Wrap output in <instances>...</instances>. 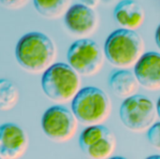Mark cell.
Wrapping results in <instances>:
<instances>
[{"mask_svg": "<svg viewBox=\"0 0 160 159\" xmlns=\"http://www.w3.org/2000/svg\"><path fill=\"white\" fill-rule=\"evenodd\" d=\"M29 0H0V4L9 9H19L23 7Z\"/></svg>", "mask_w": 160, "mask_h": 159, "instance_id": "obj_18", "label": "cell"}, {"mask_svg": "<svg viewBox=\"0 0 160 159\" xmlns=\"http://www.w3.org/2000/svg\"><path fill=\"white\" fill-rule=\"evenodd\" d=\"M41 88L53 102L71 101L81 89L80 75L68 64L53 63L42 73Z\"/></svg>", "mask_w": 160, "mask_h": 159, "instance_id": "obj_3", "label": "cell"}, {"mask_svg": "<svg viewBox=\"0 0 160 159\" xmlns=\"http://www.w3.org/2000/svg\"><path fill=\"white\" fill-rule=\"evenodd\" d=\"M71 111L82 124L99 125L110 116L112 103L103 90L86 86L80 89L71 100Z\"/></svg>", "mask_w": 160, "mask_h": 159, "instance_id": "obj_4", "label": "cell"}, {"mask_svg": "<svg viewBox=\"0 0 160 159\" xmlns=\"http://www.w3.org/2000/svg\"><path fill=\"white\" fill-rule=\"evenodd\" d=\"M116 146V140L112 132L98 140L89 146L84 154L93 159H105L110 157Z\"/></svg>", "mask_w": 160, "mask_h": 159, "instance_id": "obj_15", "label": "cell"}, {"mask_svg": "<svg viewBox=\"0 0 160 159\" xmlns=\"http://www.w3.org/2000/svg\"><path fill=\"white\" fill-rule=\"evenodd\" d=\"M111 132L112 131L109 128L104 126H101V124L89 126L81 133L79 139V145L84 153L89 146H91L93 143L102 139L103 137L109 135Z\"/></svg>", "mask_w": 160, "mask_h": 159, "instance_id": "obj_16", "label": "cell"}, {"mask_svg": "<svg viewBox=\"0 0 160 159\" xmlns=\"http://www.w3.org/2000/svg\"><path fill=\"white\" fill-rule=\"evenodd\" d=\"M99 1L100 0H82V4L90 7H96L98 4H99Z\"/></svg>", "mask_w": 160, "mask_h": 159, "instance_id": "obj_19", "label": "cell"}, {"mask_svg": "<svg viewBox=\"0 0 160 159\" xmlns=\"http://www.w3.org/2000/svg\"><path fill=\"white\" fill-rule=\"evenodd\" d=\"M28 145V136L21 127L13 123L0 126V158H20L25 154Z\"/></svg>", "mask_w": 160, "mask_h": 159, "instance_id": "obj_8", "label": "cell"}, {"mask_svg": "<svg viewBox=\"0 0 160 159\" xmlns=\"http://www.w3.org/2000/svg\"><path fill=\"white\" fill-rule=\"evenodd\" d=\"M156 108H157V112H158V116L160 118V97L158 98V103H157V106H156Z\"/></svg>", "mask_w": 160, "mask_h": 159, "instance_id": "obj_21", "label": "cell"}, {"mask_svg": "<svg viewBox=\"0 0 160 159\" xmlns=\"http://www.w3.org/2000/svg\"><path fill=\"white\" fill-rule=\"evenodd\" d=\"M41 128L51 141L67 142L75 136L78 120L72 111L63 105H55L47 109L43 113Z\"/></svg>", "mask_w": 160, "mask_h": 159, "instance_id": "obj_7", "label": "cell"}, {"mask_svg": "<svg viewBox=\"0 0 160 159\" xmlns=\"http://www.w3.org/2000/svg\"><path fill=\"white\" fill-rule=\"evenodd\" d=\"M134 74L142 87L148 90L160 89V53H143L134 65Z\"/></svg>", "mask_w": 160, "mask_h": 159, "instance_id": "obj_10", "label": "cell"}, {"mask_svg": "<svg viewBox=\"0 0 160 159\" xmlns=\"http://www.w3.org/2000/svg\"><path fill=\"white\" fill-rule=\"evenodd\" d=\"M64 22L70 33L84 37L96 31L98 18L93 7L81 3L71 5L68 7L64 15Z\"/></svg>", "mask_w": 160, "mask_h": 159, "instance_id": "obj_9", "label": "cell"}, {"mask_svg": "<svg viewBox=\"0 0 160 159\" xmlns=\"http://www.w3.org/2000/svg\"><path fill=\"white\" fill-rule=\"evenodd\" d=\"M20 92L18 86L8 79H0V111L8 112L18 104Z\"/></svg>", "mask_w": 160, "mask_h": 159, "instance_id": "obj_14", "label": "cell"}, {"mask_svg": "<svg viewBox=\"0 0 160 159\" xmlns=\"http://www.w3.org/2000/svg\"><path fill=\"white\" fill-rule=\"evenodd\" d=\"M72 0H33L36 10L48 19H57L65 15Z\"/></svg>", "mask_w": 160, "mask_h": 159, "instance_id": "obj_13", "label": "cell"}, {"mask_svg": "<svg viewBox=\"0 0 160 159\" xmlns=\"http://www.w3.org/2000/svg\"><path fill=\"white\" fill-rule=\"evenodd\" d=\"M102 1H104V2H106V3H109L110 0H102Z\"/></svg>", "mask_w": 160, "mask_h": 159, "instance_id": "obj_22", "label": "cell"}, {"mask_svg": "<svg viewBox=\"0 0 160 159\" xmlns=\"http://www.w3.org/2000/svg\"><path fill=\"white\" fill-rule=\"evenodd\" d=\"M147 139L153 147L160 150V122L154 123L147 129Z\"/></svg>", "mask_w": 160, "mask_h": 159, "instance_id": "obj_17", "label": "cell"}, {"mask_svg": "<svg viewBox=\"0 0 160 159\" xmlns=\"http://www.w3.org/2000/svg\"><path fill=\"white\" fill-rule=\"evenodd\" d=\"M143 39L132 29L121 28L113 31L104 44V55L116 67L134 66L144 53Z\"/></svg>", "mask_w": 160, "mask_h": 159, "instance_id": "obj_2", "label": "cell"}, {"mask_svg": "<svg viewBox=\"0 0 160 159\" xmlns=\"http://www.w3.org/2000/svg\"><path fill=\"white\" fill-rule=\"evenodd\" d=\"M119 114L123 125L133 132L147 130L158 117L157 108L153 101L147 97L138 94L125 98Z\"/></svg>", "mask_w": 160, "mask_h": 159, "instance_id": "obj_5", "label": "cell"}, {"mask_svg": "<svg viewBox=\"0 0 160 159\" xmlns=\"http://www.w3.org/2000/svg\"><path fill=\"white\" fill-rule=\"evenodd\" d=\"M139 82L134 73L122 68L114 70L109 78V87L111 91L121 98H127L138 91Z\"/></svg>", "mask_w": 160, "mask_h": 159, "instance_id": "obj_12", "label": "cell"}, {"mask_svg": "<svg viewBox=\"0 0 160 159\" xmlns=\"http://www.w3.org/2000/svg\"><path fill=\"white\" fill-rule=\"evenodd\" d=\"M156 43L158 47V49L160 50V24L158 26L157 31H156Z\"/></svg>", "mask_w": 160, "mask_h": 159, "instance_id": "obj_20", "label": "cell"}, {"mask_svg": "<svg viewBox=\"0 0 160 159\" xmlns=\"http://www.w3.org/2000/svg\"><path fill=\"white\" fill-rule=\"evenodd\" d=\"M113 17L123 28L135 30L143 23L145 12L138 2L122 0L114 7Z\"/></svg>", "mask_w": 160, "mask_h": 159, "instance_id": "obj_11", "label": "cell"}, {"mask_svg": "<svg viewBox=\"0 0 160 159\" xmlns=\"http://www.w3.org/2000/svg\"><path fill=\"white\" fill-rule=\"evenodd\" d=\"M67 58L68 65L82 76H93L102 67L104 52L99 45L90 38H81L68 48Z\"/></svg>", "mask_w": 160, "mask_h": 159, "instance_id": "obj_6", "label": "cell"}, {"mask_svg": "<svg viewBox=\"0 0 160 159\" xmlns=\"http://www.w3.org/2000/svg\"><path fill=\"white\" fill-rule=\"evenodd\" d=\"M56 53L52 39L40 32L24 34L15 47L18 64L30 73H43L54 63Z\"/></svg>", "mask_w": 160, "mask_h": 159, "instance_id": "obj_1", "label": "cell"}]
</instances>
